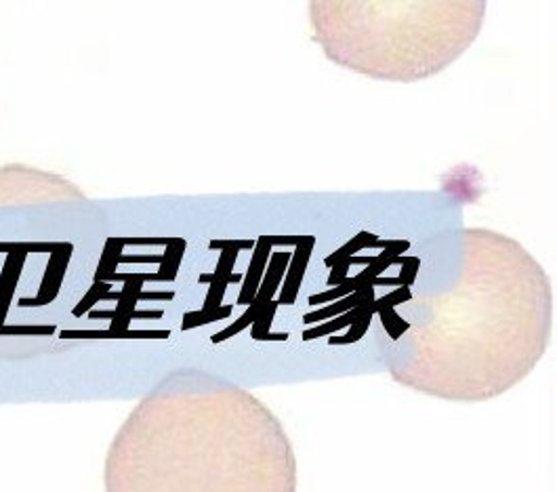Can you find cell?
Segmentation results:
<instances>
[{
	"label": "cell",
	"mask_w": 557,
	"mask_h": 492,
	"mask_svg": "<svg viewBox=\"0 0 557 492\" xmlns=\"http://www.w3.org/2000/svg\"><path fill=\"white\" fill-rule=\"evenodd\" d=\"M106 492H297V469L261 402L218 379L180 374L116 433Z\"/></svg>",
	"instance_id": "1"
},
{
	"label": "cell",
	"mask_w": 557,
	"mask_h": 492,
	"mask_svg": "<svg viewBox=\"0 0 557 492\" xmlns=\"http://www.w3.org/2000/svg\"><path fill=\"white\" fill-rule=\"evenodd\" d=\"M315 245V238L308 236L306 243L295 246V253H293V261L286 270V280L280 291V297L276 299L280 306H293L295 299H297V293H299V286H301V280L306 276V270H308V261L311 257V248Z\"/></svg>",
	"instance_id": "2"
},
{
	"label": "cell",
	"mask_w": 557,
	"mask_h": 492,
	"mask_svg": "<svg viewBox=\"0 0 557 492\" xmlns=\"http://www.w3.org/2000/svg\"><path fill=\"white\" fill-rule=\"evenodd\" d=\"M270 257H272V245L268 241V234H263V236H259V241L255 245L252 261L248 266L247 280H245V288H243V295H240V302H238L240 306H250L255 302Z\"/></svg>",
	"instance_id": "3"
},
{
	"label": "cell",
	"mask_w": 557,
	"mask_h": 492,
	"mask_svg": "<svg viewBox=\"0 0 557 492\" xmlns=\"http://www.w3.org/2000/svg\"><path fill=\"white\" fill-rule=\"evenodd\" d=\"M369 302H374L372 278L371 280H367L356 293H351V295H347V297H343V299H337L331 308L318 309V311H313V313H306V316H304V322H306V324H313V322H320V320H324V318L341 316V313H345V311H349V309L358 308V306H362V304H369Z\"/></svg>",
	"instance_id": "4"
},
{
	"label": "cell",
	"mask_w": 557,
	"mask_h": 492,
	"mask_svg": "<svg viewBox=\"0 0 557 492\" xmlns=\"http://www.w3.org/2000/svg\"><path fill=\"white\" fill-rule=\"evenodd\" d=\"M371 304L372 302H369V304H362V306H358V308L349 309V311L341 313L339 318H335L333 322H329V324H324V327H318V329L306 331V333H304V339H306V341H310V339L320 337V335H329V333H333V331H339L343 327H351L358 318H362V316L369 311Z\"/></svg>",
	"instance_id": "5"
},
{
	"label": "cell",
	"mask_w": 557,
	"mask_h": 492,
	"mask_svg": "<svg viewBox=\"0 0 557 492\" xmlns=\"http://www.w3.org/2000/svg\"><path fill=\"white\" fill-rule=\"evenodd\" d=\"M379 241V236L376 234H369V232H360L354 241H349L347 245L341 246L339 250H335L331 257H326V266L329 268H335L337 263H341L343 259H347V257H354V253L356 250H362V248H367V246L374 245Z\"/></svg>",
	"instance_id": "6"
},
{
	"label": "cell",
	"mask_w": 557,
	"mask_h": 492,
	"mask_svg": "<svg viewBox=\"0 0 557 492\" xmlns=\"http://www.w3.org/2000/svg\"><path fill=\"white\" fill-rule=\"evenodd\" d=\"M412 299V293H410V286H400L396 288L394 293L381 297V299H374L371 304V313H379L381 309H396L398 306H403L406 302Z\"/></svg>",
	"instance_id": "7"
},
{
	"label": "cell",
	"mask_w": 557,
	"mask_h": 492,
	"mask_svg": "<svg viewBox=\"0 0 557 492\" xmlns=\"http://www.w3.org/2000/svg\"><path fill=\"white\" fill-rule=\"evenodd\" d=\"M379 316H381V322H383L385 331L389 333V337L394 341H398L410 329V324L396 313V309H381Z\"/></svg>",
	"instance_id": "8"
},
{
	"label": "cell",
	"mask_w": 557,
	"mask_h": 492,
	"mask_svg": "<svg viewBox=\"0 0 557 492\" xmlns=\"http://www.w3.org/2000/svg\"><path fill=\"white\" fill-rule=\"evenodd\" d=\"M371 320L372 313L371 308H369V311H367L362 318H358V320L351 324V329H349V333H347L345 337H331V343L335 345V343H351V341H358V339L367 333V329L371 327Z\"/></svg>",
	"instance_id": "9"
},
{
	"label": "cell",
	"mask_w": 557,
	"mask_h": 492,
	"mask_svg": "<svg viewBox=\"0 0 557 492\" xmlns=\"http://www.w3.org/2000/svg\"><path fill=\"white\" fill-rule=\"evenodd\" d=\"M280 304L274 299L268 308L261 311V316L257 318V322H255V329H252V337L261 339L263 337V333L270 329V324H272V320H274V313H276V308H278Z\"/></svg>",
	"instance_id": "10"
},
{
	"label": "cell",
	"mask_w": 557,
	"mask_h": 492,
	"mask_svg": "<svg viewBox=\"0 0 557 492\" xmlns=\"http://www.w3.org/2000/svg\"><path fill=\"white\" fill-rule=\"evenodd\" d=\"M349 266H354V257H347V259H343L341 263H337L335 268H331V276H329V286H339L341 282L347 278V272H349Z\"/></svg>",
	"instance_id": "11"
},
{
	"label": "cell",
	"mask_w": 557,
	"mask_h": 492,
	"mask_svg": "<svg viewBox=\"0 0 557 492\" xmlns=\"http://www.w3.org/2000/svg\"><path fill=\"white\" fill-rule=\"evenodd\" d=\"M306 238H308V236H304V234H297V236H282V234L274 236V234H270V236H268V241H270V245L272 246H297L301 245V243H306Z\"/></svg>",
	"instance_id": "12"
},
{
	"label": "cell",
	"mask_w": 557,
	"mask_h": 492,
	"mask_svg": "<svg viewBox=\"0 0 557 492\" xmlns=\"http://www.w3.org/2000/svg\"><path fill=\"white\" fill-rule=\"evenodd\" d=\"M213 248H230V250H240V248H252V241H240V243H211Z\"/></svg>",
	"instance_id": "13"
}]
</instances>
